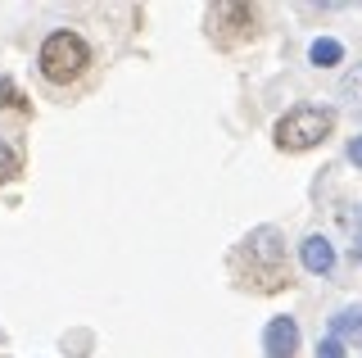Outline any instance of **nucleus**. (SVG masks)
<instances>
[{
    "label": "nucleus",
    "instance_id": "obj_1",
    "mask_svg": "<svg viewBox=\"0 0 362 358\" xmlns=\"http://www.w3.org/2000/svg\"><path fill=\"white\" fill-rule=\"evenodd\" d=\"M231 272L254 290H281L290 286V267H286V245H281L276 227H258L240 241V250L231 254Z\"/></svg>",
    "mask_w": 362,
    "mask_h": 358
},
{
    "label": "nucleus",
    "instance_id": "obj_2",
    "mask_svg": "<svg viewBox=\"0 0 362 358\" xmlns=\"http://www.w3.org/2000/svg\"><path fill=\"white\" fill-rule=\"evenodd\" d=\"M331 127H335L331 109L299 105V109H290V114L276 122V145L281 150H313V145H322L326 137H331Z\"/></svg>",
    "mask_w": 362,
    "mask_h": 358
},
{
    "label": "nucleus",
    "instance_id": "obj_3",
    "mask_svg": "<svg viewBox=\"0 0 362 358\" xmlns=\"http://www.w3.org/2000/svg\"><path fill=\"white\" fill-rule=\"evenodd\" d=\"M37 64H41V73L50 77V82H73L77 73L90 64V46L77 32H50V37L41 41V54H37Z\"/></svg>",
    "mask_w": 362,
    "mask_h": 358
},
{
    "label": "nucleus",
    "instance_id": "obj_4",
    "mask_svg": "<svg viewBox=\"0 0 362 358\" xmlns=\"http://www.w3.org/2000/svg\"><path fill=\"white\" fill-rule=\"evenodd\" d=\"M299 350V322L294 318H272L263 331V354L267 358H294Z\"/></svg>",
    "mask_w": 362,
    "mask_h": 358
},
{
    "label": "nucleus",
    "instance_id": "obj_5",
    "mask_svg": "<svg viewBox=\"0 0 362 358\" xmlns=\"http://www.w3.org/2000/svg\"><path fill=\"white\" fill-rule=\"evenodd\" d=\"M299 259H303V267H308L313 277H326L335 267V245L326 241V236H308L299 245Z\"/></svg>",
    "mask_w": 362,
    "mask_h": 358
},
{
    "label": "nucleus",
    "instance_id": "obj_6",
    "mask_svg": "<svg viewBox=\"0 0 362 358\" xmlns=\"http://www.w3.org/2000/svg\"><path fill=\"white\" fill-rule=\"evenodd\" d=\"M331 335H335V340H354V345H362V304L339 308L335 318H331Z\"/></svg>",
    "mask_w": 362,
    "mask_h": 358
},
{
    "label": "nucleus",
    "instance_id": "obj_7",
    "mask_svg": "<svg viewBox=\"0 0 362 358\" xmlns=\"http://www.w3.org/2000/svg\"><path fill=\"white\" fill-rule=\"evenodd\" d=\"M308 59L317 64V69H331V64L344 59V46H339V41H331V37H317L313 46H308Z\"/></svg>",
    "mask_w": 362,
    "mask_h": 358
},
{
    "label": "nucleus",
    "instance_id": "obj_8",
    "mask_svg": "<svg viewBox=\"0 0 362 358\" xmlns=\"http://www.w3.org/2000/svg\"><path fill=\"white\" fill-rule=\"evenodd\" d=\"M23 173V150L14 141H0V182H14Z\"/></svg>",
    "mask_w": 362,
    "mask_h": 358
},
{
    "label": "nucleus",
    "instance_id": "obj_9",
    "mask_svg": "<svg viewBox=\"0 0 362 358\" xmlns=\"http://www.w3.org/2000/svg\"><path fill=\"white\" fill-rule=\"evenodd\" d=\"M339 100H349L354 109H362V64L344 77V82H339Z\"/></svg>",
    "mask_w": 362,
    "mask_h": 358
},
{
    "label": "nucleus",
    "instance_id": "obj_10",
    "mask_svg": "<svg viewBox=\"0 0 362 358\" xmlns=\"http://www.w3.org/2000/svg\"><path fill=\"white\" fill-rule=\"evenodd\" d=\"M317 358H344V340H335V335L317 340Z\"/></svg>",
    "mask_w": 362,
    "mask_h": 358
},
{
    "label": "nucleus",
    "instance_id": "obj_11",
    "mask_svg": "<svg viewBox=\"0 0 362 358\" xmlns=\"http://www.w3.org/2000/svg\"><path fill=\"white\" fill-rule=\"evenodd\" d=\"M349 159H354V163L362 168V137H354V141H349Z\"/></svg>",
    "mask_w": 362,
    "mask_h": 358
}]
</instances>
